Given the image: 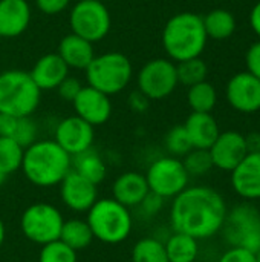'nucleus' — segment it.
<instances>
[{"label":"nucleus","instance_id":"obj_14","mask_svg":"<svg viewBox=\"0 0 260 262\" xmlns=\"http://www.w3.org/2000/svg\"><path fill=\"white\" fill-rule=\"evenodd\" d=\"M58 187H60V198L63 204L69 210L77 213H86L98 200L97 184L83 178L72 169L63 178Z\"/></svg>","mask_w":260,"mask_h":262},{"label":"nucleus","instance_id":"obj_21","mask_svg":"<svg viewBox=\"0 0 260 262\" xmlns=\"http://www.w3.org/2000/svg\"><path fill=\"white\" fill-rule=\"evenodd\" d=\"M184 127L193 149H210L221 134L219 126L210 112H192L187 117Z\"/></svg>","mask_w":260,"mask_h":262},{"label":"nucleus","instance_id":"obj_33","mask_svg":"<svg viewBox=\"0 0 260 262\" xmlns=\"http://www.w3.org/2000/svg\"><path fill=\"white\" fill-rule=\"evenodd\" d=\"M166 147H167L169 154L172 157H176V158L185 157L193 149L192 141H190V138L187 135V130H185L184 124L182 126H175L167 132V135H166Z\"/></svg>","mask_w":260,"mask_h":262},{"label":"nucleus","instance_id":"obj_37","mask_svg":"<svg viewBox=\"0 0 260 262\" xmlns=\"http://www.w3.org/2000/svg\"><path fill=\"white\" fill-rule=\"evenodd\" d=\"M218 262H256V256L253 252L242 247H230L222 253Z\"/></svg>","mask_w":260,"mask_h":262},{"label":"nucleus","instance_id":"obj_44","mask_svg":"<svg viewBox=\"0 0 260 262\" xmlns=\"http://www.w3.org/2000/svg\"><path fill=\"white\" fill-rule=\"evenodd\" d=\"M5 238H6V227H5L3 220L0 218V249H2L3 244H5Z\"/></svg>","mask_w":260,"mask_h":262},{"label":"nucleus","instance_id":"obj_16","mask_svg":"<svg viewBox=\"0 0 260 262\" xmlns=\"http://www.w3.org/2000/svg\"><path fill=\"white\" fill-rule=\"evenodd\" d=\"M208 152L211 155L213 166L225 172H231L248 154L244 135L236 130L221 132Z\"/></svg>","mask_w":260,"mask_h":262},{"label":"nucleus","instance_id":"obj_8","mask_svg":"<svg viewBox=\"0 0 260 262\" xmlns=\"http://www.w3.org/2000/svg\"><path fill=\"white\" fill-rule=\"evenodd\" d=\"M64 218L55 206L49 203H34L21 213L20 230L28 241L44 246L60 238Z\"/></svg>","mask_w":260,"mask_h":262},{"label":"nucleus","instance_id":"obj_39","mask_svg":"<svg viewBox=\"0 0 260 262\" xmlns=\"http://www.w3.org/2000/svg\"><path fill=\"white\" fill-rule=\"evenodd\" d=\"M70 0H35L37 8L46 15H57L69 6Z\"/></svg>","mask_w":260,"mask_h":262},{"label":"nucleus","instance_id":"obj_36","mask_svg":"<svg viewBox=\"0 0 260 262\" xmlns=\"http://www.w3.org/2000/svg\"><path fill=\"white\" fill-rule=\"evenodd\" d=\"M83 89V84L80 83V80L72 78V77H66L57 88L58 95L66 100V101H74L77 98V95L80 94V91Z\"/></svg>","mask_w":260,"mask_h":262},{"label":"nucleus","instance_id":"obj_30","mask_svg":"<svg viewBox=\"0 0 260 262\" xmlns=\"http://www.w3.org/2000/svg\"><path fill=\"white\" fill-rule=\"evenodd\" d=\"M207 74H208V68L201 57L182 60V61H178V64H176L178 83H181L187 88L204 81L207 78Z\"/></svg>","mask_w":260,"mask_h":262},{"label":"nucleus","instance_id":"obj_45","mask_svg":"<svg viewBox=\"0 0 260 262\" xmlns=\"http://www.w3.org/2000/svg\"><path fill=\"white\" fill-rule=\"evenodd\" d=\"M6 178H8V175H6L5 172H2V170H0V186H3V184H5Z\"/></svg>","mask_w":260,"mask_h":262},{"label":"nucleus","instance_id":"obj_27","mask_svg":"<svg viewBox=\"0 0 260 262\" xmlns=\"http://www.w3.org/2000/svg\"><path fill=\"white\" fill-rule=\"evenodd\" d=\"M130 259L132 262H169L164 243L153 236L136 241L132 247Z\"/></svg>","mask_w":260,"mask_h":262},{"label":"nucleus","instance_id":"obj_10","mask_svg":"<svg viewBox=\"0 0 260 262\" xmlns=\"http://www.w3.org/2000/svg\"><path fill=\"white\" fill-rule=\"evenodd\" d=\"M146 180L150 192L169 200L175 198L185 187H188L190 177L182 164V160L170 155L155 160L146 172Z\"/></svg>","mask_w":260,"mask_h":262},{"label":"nucleus","instance_id":"obj_46","mask_svg":"<svg viewBox=\"0 0 260 262\" xmlns=\"http://www.w3.org/2000/svg\"><path fill=\"white\" fill-rule=\"evenodd\" d=\"M254 256H256V262H260V249L254 253Z\"/></svg>","mask_w":260,"mask_h":262},{"label":"nucleus","instance_id":"obj_11","mask_svg":"<svg viewBox=\"0 0 260 262\" xmlns=\"http://www.w3.org/2000/svg\"><path fill=\"white\" fill-rule=\"evenodd\" d=\"M176 64L170 58L149 60L138 72V91L149 100H162L178 86Z\"/></svg>","mask_w":260,"mask_h":262},{"label":"nucleus","instance_id":"obj_29","mask_svg":"<svg viewBox=\"0 0 260 262\" xmlns=\"http://www.w3.org/2000/svg\"><path fill=\"white\" fill-rule=\"evenodd\" d=\"M25 149L9 137H0V170L11 175L21 169Z\"/></svg>","mask_w":260,"mask_h":262},{"label":"nucleus","instance_id":"obj_17","mask_svg":"<svg viewBox=\"0 0 260 262\" xmlns=\"http://www.w3.org/2000/svg\"><path fill=\"white\" fill-rule=\"evenodd\" d=\"M233 190L247 201L260 200V152L247 157L230 172Z\"/></svg>","mask_w":260,"mask_h":262},{"label":"nucleus","instance_id":"obj_22","mask_svg":"<svg viewBox=\"0 0 260 262\" xmlns=\"http://www.w3.org/2000/svg\"><path fill=\"white\" fill-rule=\"evenodd\" d=\"M57 54L63 58V61L70 69H86L89 63L93 60V43L84 40L83 37L70 32L64 35L57 48Z\"/></svg>","mask_w":260,"mask_h":262},{"label":"nucleus","instance_id":"obj_40","mask_svg":"<svg viewBox=\"0 0 260 262\" xmlns=\"http://www.w3.org/2000/svg\"><path fill=\"white\" fill-rule=\"evenodd\" d=\"M18 117L9 115V114H2L0 112V137H9L12 138L15 126H17Z\"/></svg>","mask_w":260,"mask_h":262},{"label":"nucleus","instance_id":"obj_24","mask_svg":"<svg viewBox=\"0 0 260 262\" xmlns=\"http://www.w3.org/2000/svg\"><path fill=\"white\" fill-rule=\"evenodd\" d=\"M164 247L169 262H195L199 255L198 239L181 232H173L164 241Z\"/></svg>","mask_w":260,"mask_h":262},{"label":"nucleus","instance_id":"obj_26","mask_svg":"<svg viewBox=\"0 0 260 262\" xmlns=\"http://www.w3.org/2000/svg\"><path fill=\"white\" fill-rule=\"evenodd\" d=\"M202 20H204L207 37L213 40H227L236 31L234 15L222 8L210 11L205 17H202Z\"/></svg>","mask_w":260,"mask_h":262},{"label":"nucleus","instance_id":"obj_13","mask_svg":"<svg viewBox=\"0 0 260 262\" xmlns=\"http://www.w3.org/2000/svg\"><path fill=\"white\" fill-rule=\"evenodd\" d=\"M227 100L230 106L242 114L260 111V80L248 71L234 74L227 83Z\"/></svg>","mask_w":260,"mask_h":262},{"label":"nucleus","instance_id":"obj_25","mask_svg":"<svg viewBox=\"0 0 260 262\" xmlns=\"http://www.w3.org/2000/svg\"><path fill=\"white\" fill-rule=\"evenodd\" d=\"M58 239L78 253V252L87 249L93 243L95 238H93V233L86 220L72 218V220H67L63 223Z\"/></svg>","mask_w":260,"mask_h":262},{"label":"nucleus","instance_id":"obj_43","mask_svg":"<svg viewBox=\"0 0 260 262\" xmlns=\"http://www.w3.org/2000/svg\"><path fill=\"white\" fill-rule=\"evenodd\" d=\"M250 25L253 28V31L260 37V0L253 6L251 12H250Z\"/></svg>","mask_w":260,"mask_h":262},{"label":"nucleus","instance_id":"obj_38","mask_svg":"<svg viewBox=\"0 0 260 262\" xmlns=\"http://www.w3.org/2000/svg\"><path fill=\"white\" fill-rule=\"evenodd\" d=\"M247 71L260 80V40L253 43L245 54Z\"/></svg>","mask_w":260,"mask_h":262},{"label":"nucleus","instance_id":"obj_23","mask_svg":"<svg viewBox=\"0 0 260 262\" xmlns=\"http://www.w3.org/2000/svg\"><path fill=\"white\" fill-rule=\"evenodd\" d=\"M72 170L97 186L107 177V166L104 160L92 147L72 157Z\"/></svg>","mask_w":260,"mask_h":262},{"label":"nucleus","instance_id":"obj_41","mask_svg":"<svg viewBox=\"0 0 260 262\" xmlns=\"http://www.w3.org/2000/svg\"><path fill=\"white\" fill-rule=\"evenodd\" d=\"M149 98L143 94V92H133L130 97H129V104L132 107V111L135 112H144L149 106Z\"/></svg>","mask_w":260,"mask_h":262},{"label":"nucleus","instance_id":"obj_31","mask_svg":"<svg viewBox=\"0 0 260 262\" xmlns=\"http://www.w3.org/2000/svg\"><path fill=\"white\" fill-rule=\"evenodd\" d=\"M182 164L188 177L207 175L215 166L208 149H192L182 160Z\"/></svg>","mask_w":260,"mask_h":262},{"label":"nucleus","instance_id":"obj_20","mask_svg":"<svg viewBox=\"0 0 260 262\" xmlns=\"http://www.w3.org/2000/svg\"><path fill=\"white\" fill-rule=\"evenodd\" d=\"M149 192L146 175L139 172H124L112 184V198L127 209L138 207Z\"/></svg>","mask_w":260,"mask_h":262},{"label":"nucleus","instance_id":"obj_42","mask_svg":"<svg viewBox=\"0 0 260 262\" xmlns=\"http://www.w3.org/2000/svg\"><path fill=\"white\" fill-rule=\"evenodd\" d=\"M245 138V146L248 154H256L260 152V134L259 132H251L248 135H244Z\"/></svg>","mask_w":260,"mask_h":262},{"label":"nucleus","instance_id":"obj_19","mask_svg":"<svg viewBox=\"0 0 260 262\" xmlns=\"http://www.w3.org/2000/svg\"><path fill=\"white\" fill-rule=\"evenodd\" d=\"M31 21V6L26 0H0V35L14 38L21 35Z\"/></svg>","mask_w":260,"mask_h":262},{"label":"nucleus","instance_id":"obj_34","mask_svg":"<svg viewBox=\"0 0 260 262\" xmlns=\"http://www.w3.org/2000/svg\"><path fill=\"white\" fill-rule=\"evenodd\" d=\"M37 135H38V127L31 117H20L17 120V126H15L12 140H15L23 149H26L32 143H35Z\"/></svg>","mask_w":260,"mask_h":262},{"label":"nucleus","instance_id":"obj_2","mask_svg":"<svg viewBox=\"0 0 260 262\" xmlns=\"http://www.w3.org/2000/svg\"><path fill=\"white\" fill-rule=\"evenodd\" d=\"M72 169V157L54 140H37L25 149L21 170L37 187L58 186Z\"/></svg>","mask_w":260,"mask_h":262},{"label":"nucleus","instance_id":"obj_35","mask_svg":"<svg viewBox=\"0 0 260 262\" xmlns=\"http://www.w3.org/2000/svg\"><path fill=\"white\" fill-rule=\"evenodd\" d=\"M138 207L141 209L143 215H146L147 218H153V216H156L162 210L164 198H161L159 195H156L153 192H149Z\"/></svg>","mask_w":260,"mask_h":262},{"label":"nucleus","instance_id":"obj_6","mask_svg":"<svg viewBox=\"0 0 260 262\" xmlns=\"http://www.w3.org/2000/svg\"><path fill=\"white\" fill-rule=\"evenodd\" d=\"M84 71L87 84L109 97L124 91L133 75L129 57L121 52H104L101 55H95Z\"/></svg>","mask_w":260,"mask_h":262},{"label":"nucleus","instance_id":"obj_9","mask_svg":"<svg viewBox=\"0 0 260 262\" xmlns=\"http://www.w3.org/2000/svg\"><path fill=\"white\" fill-rule=\"evenodd\" d=\"M69 26L74 34L95 43L109 34L112 26L110 12L100 0H80L70 9Z\"/></svg>","mask_w":260,"mask_h":262},{"label":"nucleus","instance_id":"obj_5","mask_svg":"<svg viewBox=\"0 0 260 262\" xmlns=\"http://www.w3.org/2000/svg\"><path fill=\"white\" fill-rule=\"evenodd\" d=\"M41 91L29 72L11 69L0 72V112L14 117H31L40 104Z\"/></svg>","mask_w":260,"mask_h":262},{"label":"nucleus","instance_id":"obj_12","mask_svg":"<svg viewBox=\"0 0 260 262\" xmlns=\"http://www.w3.org/2000/svg\"><path fill=\"white\" fill-rule=\"evenodd\" d=\"M95 138L93 126L80 118L78 115L61 120L55 127L54 141L63 147L70 157H75L92 147Z\"/></svg>","mask_w":260,"mask_h":262},{"label":"nucleus","instance_id":"obj_3","mask_svg":"<svg viewBox=\"0 0 260 262\" xmlns=\"http://www.w3.org/2000/svg\"><path fill=\"white\" fill-rule=\"evenodd\" d=\"M204 20L195 12H178L162 29V46L172 61L201 57L207 45Z\"/></svg>","mask_w":260,"mask_h":262},{"label":"nucleus","instance_id":"obj_28","mask_svg":"<svg viewBox=\"0 0 260 262\" xmlns=\"http://www.w3.org/2000/svg\"><path fill=\"white\" fill-rule=\"evenodd\" d=\"M187 101L193 112H211L218 103L216 89L211 83L204 80L188 88Z\"/></svg>","mask_w":260,"mask_h":262},{"label":"nucleus","instance_id":"obj_4","mask_svg":"<svg viewBox=\"0 0 260 262\" xmlns=\"http://www.w3.org/2000/svg\"><path fill=\"white\" fill-rule=\"evenodd\" d=\"M86 213L93 238L100 243L116 246L124 243L132 233L133 218L130 209L113 198H98Z\"/></svg>","mask_w":260,"mask_h":262},{"label":"nucleus","instance_id":"obj_47","mask_svg":"<svg viewBox=\"0 0 260 262\" xmlns=\"http://www.w3.org/2000/svg\"><path fill=\"white\" fill-rule=\"evenodd\" d=\"M2 38H3V37H2V35H0V41H2Z\"/></svg>","mask_w":260,"mask_h":262},{"label":"nucleus","instance_id":"obj_32","mask_svg":"<svg viewBox=\"0 0 260 262\" xmlns=\"http://www.w3.org/2000/svg\"><path fill=\"white\" fill-rule=\"evenodd\" d=\"M38 262H78L77 252L63 244L60 239L41 246Z\"/></svg>","mask_w":260,"mask_h":262},{"label":"nucleus","instance_id":"obj_15","mask_svg":"<svg viewBox=\"0 0 260 262\" xmlns=\"http://www.w3.org/2000/svg\"><path fill=\"white\" fill-rule=\"evenodd\" d=\"M72 104L75 109V115H78L93 127L104 124L112 115L110 97L89 84L83 86Z\"/></svg>","mask_w":260,"mask_h":262},{"label":"nucleus","instance_id":"obj_1","mask_svg":"<svg viewBox=\"0 0 260 262\" xmlns=\"http://www.w3.org/2000/svg\"><path fill=\"white\" fill-rule=\"evenodd\" d=\"M227 212V203L216 189L192 186L173 198L170 224L173 232L190 235L198 241L207 239L221 232Z\"/></svg>","mask_w":260,"mask_h":262},{"label":"nucleus","instance_id":"obj_7","mask_svg":"<svg viewBox=\"0 0 260 262\" xmlns=\"http://www.w3.org/2000/svg\"><path fill=\"white\" fill-rule=\"evenodd\" d=\"M221 232L231 247L256 253L260 249V210L250 203L233 207L227 212Z\"/></svg>","mask_w":260,"mask_h":262},{"label":"nucleus","instance_id":"obj_18","mask_svg":"<svg viewBox=\"0 0 260 262\" xmlns=\"http://www.w3.org/2000/svg\"><path fill=\"white\" fill-rule=\"evenodd\" d=\"M29 75L40 91H51L69 77V68L57 52H51L35 61Z\"/></svg>","mask_w":260,"mask_h":262}]
</instances>
